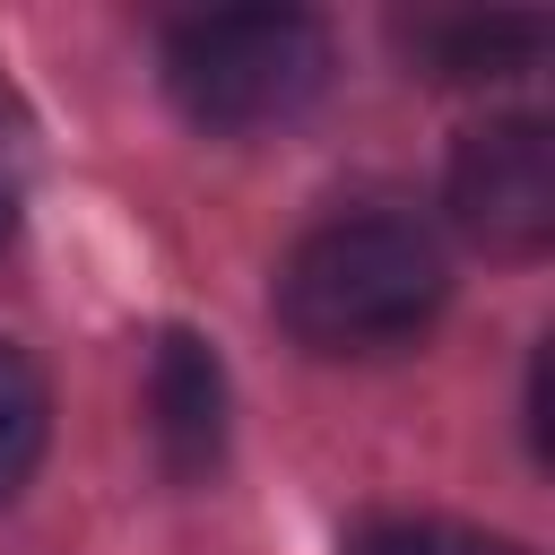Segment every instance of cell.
Instances as JSON below:
<instances>
[{
    "instance_id": "6da1fadb",
    "label": "cell",
    "mask_w": 555,
    "mask_h": 555,
    "mask_svg": "<svg viewBox=\"0 0 555 555\" xmlns=\"http://www.w3.org/2000/svg\"><path fill=\"white\" fill-rule=\"evenodd\" d=\"M451 278L416 217H330L278 269V321L312 356H382L408 347L442 312Z\"/></svg>"
},
{
    "instance_id": "7a4b0ae2",
    "label": "cell",
    "mask_w": 555,
    "mask_h": 555,
    "mask_svg": "<svg viewBox=\"0 0 555 555\" xmlns=\"http://www.w3.org/2000/svg\"><path fill=\"white\" fill-rule=\"evenodd\" d=\"M165 87L199 130H278L330 87V35L304 9H217L165 35Z\"/></svg>"
},
{
    "instance_id": "3957f363",
    "label": "cell",
    "mask_w": 555,
    "mask_h": 555,
    "mask_svg": "<svg viewBox=\"0 0 555 555\" xmlns=\"http://www.w3.org/2000/svg\"><path fill=\"white\" fill-rule=\"evenodd\" d=\"M451 217L494 260H538L555 243V130L503 113L460 139L451 156Z\"/></svg>"
},
{
    "instance_id": "277c9868",
    "label": "cell",
    "mask_w": 555,
    "mask_h": 555,
    "mask_svg": "<svg viewBox=\"0 0 555 555\" xmlns=\"http://www.w3.org/2000/svg\"><path fill=\"white\" fill-rule=\"evenodd\" d=\"M147 425L173 477H208L225 460V373L191 330H165L147 356Z\"/></svg>"
},
{
    "instance_id": "5b68a950",
    "label": "cell",
    "mask_w": 555,
    "mask_h": 555,
    "mask_svg": "<svg viewBox=\"0 0 555 555\" xmlns=\"http://www.w3.org/2000/svg\"><path fill=\"white\" fill-rule=\"evenodd\" d=\"M399 43L416 52L425 78H512L546 26L538 17H399Z\"/></svg>"
},
{
    "instance_id": "8992f818",
    "label": "cell",
    "mask_w": 555,
    "mask_h": 555,
    "mask_svg": "<svg viewBox=\"0 0 555 555\" xmlns=\"http://www.w3.org/2000/svg\"><path fill=\"white\" fill-rule=\"evenodd\" d=\"M43 434H52V390H43V373L0 338V503L35 477Z\"/></svg>"
},
{
    "instance_id": "52a82bcc",
    "label": "cell",
    "mask_w": 555,
    "mask_h": 555,
    "mask_svg": "<svg viewBox=\"0 0 555 555\" xmlns=\"http://www.w3.org/2000/svg\"><path fill=\"white\" fill-rule=\"evenodd\" d=\"M356 555H512V546L486 529H460V520H373L356 538Z\"/></svg>"
},
{
    "instance_id": "ba28073f",
    "label": "cell",
    "mask_w": 555,
    "mask_h": 555,
    "mask_svg": "<svg viewBox=\"0 0 555 555\" xmlns=\"http://www.w3.org/2000/svg\"><path fill=\"white\" fill-rule=\"evenodd\" d=\"M17 208H26V113L0 95V243L17 234Z\"/></svg>"
}]
</instances>
